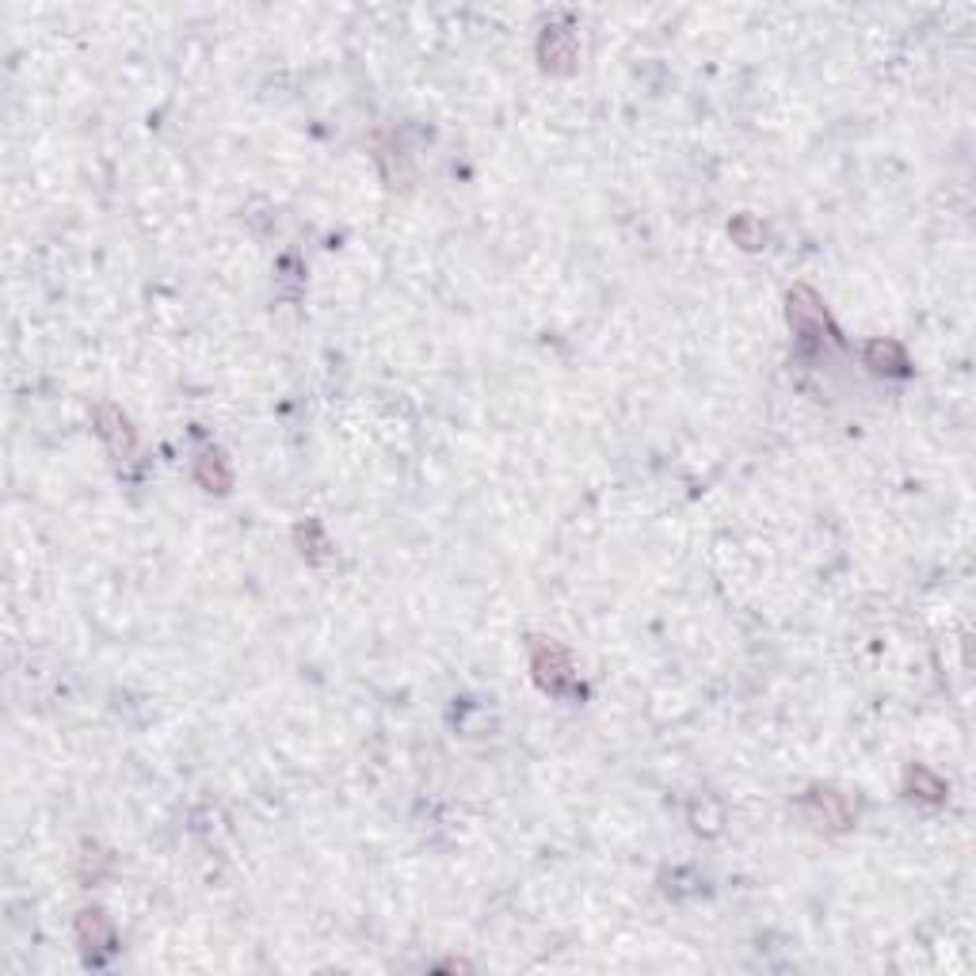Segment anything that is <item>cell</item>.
Listing matches in <instances>:
<instances>
[{
  "instance_id": "obj_11",
  "label": "cell",
  "mask_w": 976,
  "mask_h": 976,
  "mask_svg": "<svg viewBox=\"0 0 976 976\" xmlns=\"http://www.w3.org/2000/svg\"><path fill=\"white\" fill-rule=\"evenodd\" d=\"M728 233H733V241L740 244V249H748V252L763 249V241H766L763 226H759V221L751 218V214H740V218H736L733 226H728Z\"/></svg>"
},
{
  "instance_id": "obj_2",
  "label": "cell",
  "mask_w": 976,
  "mask_h": 976,
  "mask_svg": "<svg viewBox=\"0 0 976 976\" xmlns=\"http://www.w3.org/2000/svg\"><path fill=\"white\" fill-rule=\"evenodd\" d=\"M786 313H789L794 332L804 340V344H816V340H824V337H836V332H832L828 309H824V302L816 297V290L794 287L786 294Z\"/></svg>"
},
{
  "instance_id": "obj_6",
  "label": "cell",
  "mask_w": 976,
  "mask_h": 976,
  "mask_svg": "<svg viewBox=\"0 0 976 976\" xmlns=\"http://www.w3.org/2000/svg\"><path fill=\"white\" fill-rule=\"evenodd\" d=\"M77 942L92 953V961H100L96 953L115 950V927H111V920L100 912V908H85V912L77 915Z\"/></svg>"
},
{
  "instance_id": "obj_7",
  "label": "cell",
  "mask_w": 976,
  "mask_h": 976,
  "mask_svg": "<svg viewBox=\"0 0 976 976\" xmlns=\"http://www.w3.org/2000/svg\"><path fill=\"white\" fill-rule=\"evenodd\" d=\"M862 355H866V367L874 370V375H889V378L912 375V363H908L904 347H900L897 340H870Z\"/></svg>"
},
{
  "instance_id": "obj_4",
  "label": "cell",
  "mask_w": 976,
  "mask_h": 976,
  "mask_svg": "<svg viewBox=\"0 0 976 976\" xmlns=\"http://www.w3.org/2000/svg\"><path fill=\"white\" fill-rule=\"evenodd\" d=\"M92 423H96V435L107 443V451L115 454V458H130L138 439H134V428L123 416V408H115L111 401H100V405L92 408Z\"/></svg>"
},
{
  "instance_id": "obj_8",
  "label": "cell",
  "mask_w": 976,
  "mask_h": 976,
  "mask_svg": "<svg viewBox=\"0 0 976 976\" xmlns=\"http://www.w3.org/2000/svg\"><path fill=\"white\" fill-rule=\"evenodd\" d=\"M195 481L203 484L206 493H229V484H233V469L229 461L221 458L218 451H206L195 458Z\"/></svg>"
},
{
  "instance_id": "obj_3",
  "label": "cell",
  "mask_w": 976,
  "mask_h": 976,
  "mask_svg": "<svg viewBox=\"0 0 976 976\" xmlns=\"http://www.w3.org/2000/svg\"><path fill=\"white\" fill-rule=\"evenodd\" d=\"M801 812H804V821L821 832H847L854 824L851 801H847L839 789H828V786H812L809 794L801 797Z\"/></svg>"
},
{
  "instance_id": "obj_9",
  "label": "cell",
  "mask_w": 976,
  "mask_h": 976,
  "mask_svg": "<svg viewBox=\"0 0 976 976\" xmlns=\"http://www.w3.org/2000/svg\"><path fill=\"white\" fill-rule=\"evenodd\" d=\"M294 538H297V546H302V554L309 557L313 565H320V561H329V538H325V531H320V523L317 519H309V523H302L294 531Z\"/></svg>"
},
{
  "instance_id": "obj_10",
  "label": "cell",
  "mask_w": 976,
  "mask_h": 976,
  "mask_svg": "<svg viewBox=\"0 0 976 976\" xmlns=\"http://www.w3.org/2000/svg\"><path fill=\"white\" fill-rule=\"evenodd\" d=\"M908 789H915L912 797H923V801H946V782L938 774H930L927 766H912L908 771Z\"/></svg>"
},
{
  "instance_id": "obj_1",
  "label": "cell",
  "mask_w": 976,
  "mask_h": 976,
  "mask_svg": "<svg viewBox=\"0 0 976 976\" xmlns=\"http://www.w3.org/2000/svg\"><path fill=\"white\" fill-rule=\"evenodd\" d=\"M531 668H534V680L546 695H576L580 683H576V668H572L569 652H565L557 641L546 637H534L531 641Z\"/></svg>"
},
{
  "instance_id": "obj_5",
  "label": "cell",
  "mask_w": 976,
  "mask_h": 976,
  "mask_svg": "<svg viewBox=\"0 0 976 976\" xmlns=\"http://www.w3.org/2000/svg\"><path fill=\"white\" fill-rule=\"evenodd\" d=\"M538 58H542V69L546 73H557V77L572 73L576 69V58H580L576 35H572L569 27H546L538 39Z\"/></svg>"
}]
</instances>
